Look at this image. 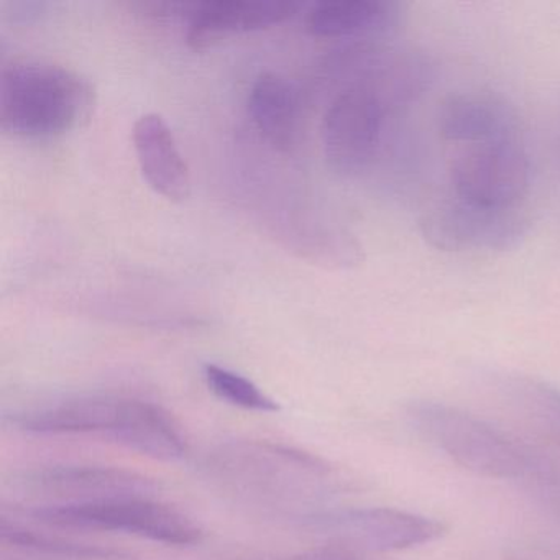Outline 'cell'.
<instances>
[{"mask_svg":"<svg viewBox=\"0 0 560 560\" xmlns=\"http://www.w3.org/2000/svg\"><path fill=\"white\" fill-rule=\"evenodd\" d=\"M31 516L60 529L126 533L166 546H195L202 537L201 527L191 517L152 497L32 508Z\"/></svg>","mask_w":560,"mask_h":560,"instance_id":"obj_4","label":"cell"},{"mask_svg":"<svg viewBox=\"0 0 560 560\" xmlns=\"http://www.w3.org/2000/svg\"><path fill=\"white\" fill-rule=\"evenodd\" d=\"M300 2L291 0H214L189 4L188 42L191 47L206 48L234 34L264 31L283 24L300 12Z\"/></svg>","mask_w":560,"mask_h":560,"instance_id":"obj_11","label":"cell"},{"mask_svg":"<svg viewBox=\"0 0 560 560\" xmlns=\"http://www.w3.org/2000/svg\"><path fill=\"white\" fill-rule=\"evenodd\" d=\"M454 195L487 208H517L530 185V162L520 142L468 147L452 162Z\"/></svg>","mask_w":560,"mask_h":560,"instance_id":"obj_8","label":"cell"},{"mask_svg":"<svg viewBox=\"0 0 560 560\" xmlns=\"http://www.w3.org/2000/svg\"><path fill=\"white\" fill-rule=\"evenodd\" d=\"M96 90L60 65L15 61L2 71L0 127L21 139H51L90 122Z\"/></svg>","mask_w":560,"mask_h":560,"instance_id":"obj_2","label":"cell"},{"mask_svg":"<svg viewBox=\"0 0 560 560\" xmlns=\"http://www.w3.org/2000/svg\"><path fill=\"white\" fill-rule=\"evenodd\" d=\"M408 418L416 431L438 445L455 464L487 478H520L530 458L516 442L460 409L434 401H415Z\"/></svg>","mask_w":560,"mask_h":560,"instance_id":"obj_3","label":"cell"},{"mask_svg":"<svg viewBox=\"0 0 560 560\" xmlns=\"http://www.w3.org/2000/svg\"><path fill=\"white\" fill-rule=\"evenodd\" d=\"M206 385L215 398L229 402L235 408L255 412H278L280 406L273 398L261 392L247 376L232 372L225 366L208 363L202 369Z\"/></svg>","mask_w":560,"mask_h":560,"instance_id":"obj_17","label":"cell"},{"mask_svg":"<svg viewBox=\"0 0 560 560\" xmlns=\"http://www.w3.org/2000/svg\"><path fill=\"white\" fill-rule=\"evenodd\" d=\"M27 493L42 500L40 506L94 503L124 497H152L155 485L149 478L113 467L61 465L42 468L24 478Z\"/></svg>","mask_w":560,"mask_h":560,"instance_id":"obj_9","label":"cell"},{"mask_svg":"<svg viewBox=\"0 0 560 560\" xmlns=\"http://www.w3.org/2000/svg\"><path fill=\"white\" fill-rule=\"evenodd\" d=\"M304 521L329 544L353 552H398L434 542L447 533L442 521L398 508L324 510Z\"/></svg>","mask_w":560,"mask_h":560,"instance_id":"obj_5","label":"cell"},{"mask_svg":"<svg viewBox=\"0 0 560 560\" xmlns=\"http://www.w3.org/2000/svg\"><path fill=\"white\" fill-rule=\"evenodd\" d=\"M209 474L245 503L316 514L314 504L337 491L336 470L323 458L270 442H237L212 455Z\"/></svg>","mask_w":560,"mask_h":560,"instance_id":"obj_1","label":"cell"},{"mask_svg":"<svg viewBox=\"0 0 560 560\" xmlns=\"http://www.w3.org/2000/svg\"><path fill=\"white\" fill-rule=\"evenodd\" d=\"M438 127L445 140L468 147L520 142V117L504 97L483 91L455 93L438 110Z\"/></svg>","mask_w":560,"mask_h":560,"instance_id":"obj_10","label":"cell"},{"mask_svg":"<svg viewBox=\"0 0 560 560\" xmlns=\"http://www.w3.org/2000/svg\"><path fill=\"white\" fill-rule=\"evenodd\" d=\"M140 172L153 191L173 202L191 195V175L175 136L160 114L139 117L132 132Z\"/></svg>","mask_w":560,"mask_h":560,"instance_id":"obj_12","label":"cell"},{"mask_svg":"<svg viewBox=\"0 0 560 560\" xmlns=\"http://www.w3.org/2000/svg\"><path fill=\"white\" fill-rule=\"evenodd\" d=\"M280 560H359L357 559L355 552L346 547L334 546V544H327V546L319 547V549L306 550V552L296 553V556L287 557V559Z\"/></svg>","mask_w":560,"mask_h":560,"instance_id":"obj_18","label":"cell"},{"mask_svg":"<svg viewBox=\"0 0 560 560\" xmlns=\"http://www.w3.org/2000/svg\"><path fill=\"white\" fill-rule=\"evenodd\" d=\"M529 218L517 208H487L448 196L432 202L419 219V231L442 252H503L521 244Z\"/></svg>","mask_w":560,"mask_h":560,"instance_id":"obj_6","label":"cell"},{"mask_svg":"<svg viewBox=\"0 0 560 560\" xmlns=\"http://www.w3.org/2000/svg\"><path fill=\"white\" fill-rule=\"evenodd\" d=\"M113 438L117 444L160 462H178L188 455V442L175 419L149 401L122 399Z\"/></svg>","mask_w":560,"mask_h":560,"instance_id":"obj_13","label":"cell"},{"mask_svg":"<svg viewBox=\"0 0 560 560\" xmlns=\"http://www.w3.org/2000/svg\"><path fill=\"white\" fill-rule=\"evenodd\" d=\"M122 399L80 398L27 412L18 424L32 434H113Z\"/></svg>","mask_w":560,"mask_h":560,"instance_id":"obj_16","label":"cell"},{"mask_svg":"<svg viewBox=\"0 0 560 560\" xmlns=\"http://www.w3.org/2000/svg\"><path fill=\"white\" fill-rule=\"evenodd\" d=\"M402 5L386 0H323L311 5L306 27L320 38L359 37L396 28Z\"/></svg>","mask_w":560,"mask_h":560,"instance_id":"obj_14","label":"cell"},{"mask_svg":"<svg viewBox=\"0 0 560 560\" xmlns=\"http://www.w3.org/2000/svg\"><path fill=\"white\" fill-rule=\"evenodd\" d=\"M248 114L258 132L281 152L293 149L300 122V94L288 78L264 73L248 91Z\"/></svg>","mask_w":560,"mask_h":560,"instance_id":"obj_15","label":"cell"},{"mask_svg":"<svg viewBox=\"0 0 560 560\" xmlns=\"http://www.w3.org/2000/svg\"><path fill=\"white\" fill-rule=\"evenodd\" d=\"M385 106L370 86L342 91L324 114V156L334 172L343 176L365 172L378 152Z\"/></svg>","mask_w":560,"mask_h":560,"instance_id":"obj_7","label":"cell"},{"mask_svg":"<svg viewBox=\"0 0 560 560\" xmlns=\"http://www.w3.org/2000/svg\"><path fill=\"white\" fill-rule=\"evenodd\" d=\"M534 392L539 396L540 401L560 416V392L547 385H534Z\"/></svg>","mask_w":560,"mask_h":560,"instance_id":"obj_19","label":"cell"}]
</instances>
